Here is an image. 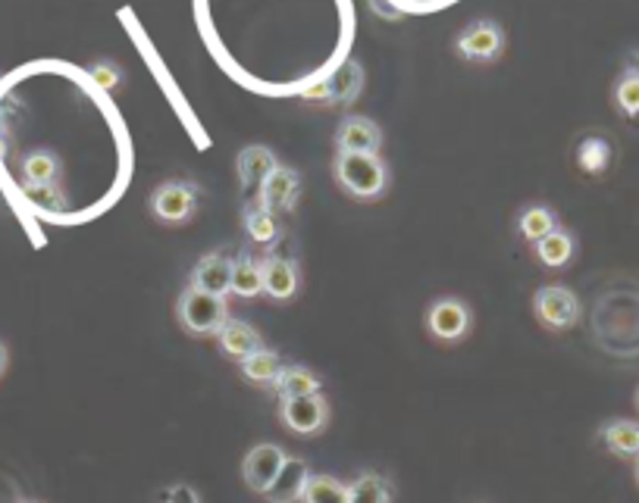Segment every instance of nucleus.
I'll return each mask as SVG.
<instances>
[{
  "mask_svg": "<svg viewBox=\"0 0 639 503\" xmlns=\"http://www.w3.org/2000/svg\"><path fill=\"white\" fill-rule=\"evenodd\" d=\"M164 503H201V498L191 484H173L164 494Z\"/></svg>",
  "mask_w": 639,
  "mask_h": 503,
  "instance_id": "obj_31",
  "label": "nucleus"
},
{
  "mask_svg": "<svg viewBox=\"0 0 639 503\" xmlns=\"http://www.w3.org/2000/svg\"><path fill=\"white\" fill-rule=\"evenodd\" d=\"M242 366V379L247 384H254V388H269L273 391V384L279 379V372H283V357L276 354V350H269V347H261V350H254L251 357L239 362Z\"/></svg>",
  "mask_w": 639,
  "mask_h": 503,
  "instance_id": "obj_18",
  "label": "nucleus"
},
{
  "mask_svg": "<svg viewBox=\"0 0 639 503\" xmlns=\"http://www.w3.org/2000/svg\"><path fill=\"white\" fill-rule=\"evenodd\" d=\"M471 325H474V313H471L467 303L458 301V298H439L427 310V332L433 335L436 342H464L467 332H471Z\"/></svg>",
  "mask_w": 639,
  "mask_h": 503,
  "instance_id": "obj_7",
  "label": "nucleus"
},
{
  "mask_svg": "<svg viewBox=\"0 0 639 503\" xmlns=\"http://www.w3.org/2000/svg\"><path fill=\"white\" fill-rule=\"evenodd\" d=\"M7 362H10V350H7V344L0 342V379H3V372H7Z\"/></svg>",
  "mask_w": 639,
  "mask_h": 503,
  "instance_id": "obj_33",
  "label": "nucleus"
},
{
  "mask_svg": "<svg viewBox=\"0 0 639 503\" xmlns=\"http://www.w3.org/2000/svg\"><path fill=\"white\" fill-rule=\"evenodd\" d=\"M276 166H279V163H276L269 147H261V144L245 147V150L239 154V181H242V188H245V191H257L261 181L267 179Z\"/></svg>",
  "mask_w": 639,
  "mask_h": 503,
  "instance_id": "obj_20",
  "label": "nucleus"
},
{
  "mask_svg": "<svg viewBox=\"0 0 639 503\" xmlns=\"http://www.w3.org/2000/svg\"><path fill=\"white\" fill-rule=\"evenodd\" d=\"M637 406H639V391H637Z\"/></svg>",
  "mask_w": 639,
  "mask_h": 503,
  "instance_id": "obj_37",
  "label": "nucleus"
},
{
  "mask_svg": "<svg viewBox=\"0 0 639 503\" xmlns=\"http://www.w3.org/2000/svg\"><path fill=\"white\" fill-rule=\"evenodd\" d=\"M301 503H349V484L332 476H310Z\"/></svg>",
  "mask_w": 639,
  "mask_h": 503,
  "instance_id": "obj_27",
  "label": "nucleus"
},
{
  "mask_svg": "<svg viewBox=\"0 0 639 503\" xmlns=\"http://www.w3.org/2000/svg\"><path fill=\"white\" fill-rule=\"evenodd\" d=\"M533 254H537L539 266H546V269H564L568 262L574 260V254H577V242H574L571 232H564L558 225L555 232H549L546 238H539L533 244Z\"/></svg>",
  "mask_w": 639,
  "mask_h": 503,
  "instance_id": "obj_16",
  "label": "nucleus"
},
{
  "mask_svg": "<svg viewBox=\"0 0 639 503\" xmlns=\"http://www.w3.org/2000/svg\"><path fill=\"white\" fill-rule=\"evenodd\" d=\"M454 54L467 63H495L505 54V29L495 20L471 22L458 32Z\"/></svg>",
  "mask_w": 639,
  "mask_h": 503,
  "instance_id": "obj_4",
  "label": "nucleus"
},
{
  "mask_svg": "<svg viewBox=\"0 0 639 503\" xmlns=\"http://www.w3.org/2000/svg\"><path fill=\"white\" fill-rule=\"evenodd\" d=\"M555 228H558L555 210L546 206V203H530V206L520 210V216H517V235L530 244H537L539 238H546V235L555 232Z\"/></svg>",
  "mask_w": 639,
  "mask_h": 503,
  "instance_id": "obj_22",
  "label": "nucleus"
},
{
  "mask_svg": "<svg viewBox=\"0 0 639 503\" xmlns=\"http://www.w3.org/2000/svg\"><path fill=\"white\" fill-rule=\"evenodd\" d=\"M301 101L308 103H330L332 101V91H330V79L327 81H317V85H310L301 91Z\"/></svg>",
  "mask_w": 639,
  "mask_h": 503,
  "instance_id": "obj_32",
  "label": "nucleus"
},
{
  "mask_svg": "<svg viewBox=\"0 0 639 503\" xmlns=\"http://www.w3.org/2000/svg\"><path fill=\"white\" fill-rule=\"evenodd\" d=\"M598 441L605 444L620 460H637L639 457V423L634 420H612L598 428Z\"/></svg>",
  "mask_w": 639,
  "mask_h": 503,
  "instance_id": "obj_15",
  "label": "nucleus"
},
{
  "mask_svg": "<svg viewBox=\"0 0 639 503\" xmlns=\"http://www.w3.org/2000/svg\"><path fill=\"white\" fill-rule=\"evenodd\" d=\"M25 191V198L35 203V206H42V210H63L66 201H63V191L60 185H47V188H22Z\"/></svg>",
  "mask_w": 639,
  "mask_h": 503,
  "instance_id": "obj_30",
  "label": "nucleus"
},
{
  "mask_svg": "<svg viewBox=\"0 0 639 503\" xmlns=\"http://www.w3.org/2000/svg\"><path fill=\"white\" fill-rule=\"evenodd\" d=\"M229 284H232V260L223 254H207L198 260L195 272H191V288L207 291V294H220L227 298Z\"/></svg>",
  "mask_w": 639,
  "mask_h": 503,
  "instance_id": "obj_13",
  "label": "nucleus"
},
{
  "mask_svg": "<svg viewBox=\"0 0 639 503\" xmlns=\"http://www.w3.org/2000/svg\"><path fill=\"white\" fill-rule=\"evenodd\" d=\"M217 342H220V350L227 354L229 360H245L254 350L264 347V338L254 325L242 323V320H227V325L217 332Z\"/></svg>",
  "mask_w": 639,
  "mask_h": 503,
  "instance_id": "obj_14",
  "label": "nucleus"
},
{
  "mask_svg": "<svg viewBox=\"0 0 639 503\" xmlns=\"http://www.w3.org/2000/svg\"><path fill=\"white\" fill-rule=\"evenodd\" d=\"M577 166L586 176H602L612 166V144L598 138V135L583 138L577 147Z\"/></svg>",
  "mask_w": 639,
  "mask_h": 503,
  "instance_id": "obj_26",
  "label": "nucleus"
},
{
  "mask_svg": "<svg viewBox=\"0 0 639 503\" xmlns=\"http://www.w3.org/2000/svg\"><path fill=\"white\" fill-rule=\"evenodd\" d=\"M229 291L242 301H254L264 294V272H261V260H254L251 254H242L239 260H232V284Z\"/></svg>",
  "mask_w": 639,
  "mask_h": 503,
  "instance_id": "obj_21",
  "label": "nucleus"
},
{
  "mask_svg": "<svg viewBox=\"0 0 639 503\" xmlns=\"http://www.w3.org/2000/svg\"><path fill=\"white\" fill-rule=\"evenodd\" d=\"M335 147L342 154H379L383 132L367 116H345L335 128Z\"/></svg>",
  "mask_w": 639,
  "mask_h": 503,
  "instance_id": "obj_10",
  "label": "nucleus"
},
{
  "mask_svg": "<svg viewBox=\"0 0 639 503\" xmlns=\"http://www.w3.org/2000/svg\"><path fill=\"white\" fill-rule=\"evenodd\" d=\"M176 316L179 325L195 338H217V332L227 325L229 303L220 294H207L188 284L186 291L176 301Z\"/></svg>",
  "mask_w": 639,
  "mask_h": 503,
  "instance_id": "obj_2",
  "label": "nucleus"
},
{
  "mask_svg": "<svg viewBox=\"0 0 639 503\" xmlns=\"http://www.w3.org/2000/svg\"><path fill=\"white\" fill-rule=\"evenodd\" d=\"M286 450L279 444H257L251 447L242 463V476H245V484L254 491V494H264L273 479L279 476V469L286 466Z\"/></svg>",
  "mask_w": 639,
  "mask_h": 503,
  "instance_id": "obj_9",
  "label": "nucleus"
},
{
  "mask_svg": "<svg viewBox=\"0 0 639 503\" xmlns=\"http://www.w3.org/2000/svg\"><path fill=\"white\" fill-rule=\"evenodd\" d=\"M533 313L549 332H568L580 323V298L568 284H546L533 298Z\"/></svg>",
  "mask_w": 639,
  "mask_h": 503,
  "instance_id": "obj_5",
  "label": "nucleus"
},
{
  "mask_svg": "<svg viewBox=\"0 0 639 503\" xmlns=\"http://www.w3.org/2000/svg\"><path fill=\"white\" fill-rule=\"evenodd\" d=\"M261 272H264V294H267L269 301H291L298 294V288H301V269L289 257H267V260H261Z\"/></svg>",
  "mask_w": 639,
  "mask_h": 503,
  "instance_id": "obj_11",
  "label": "nucleus"
},
{
  "mask_svg": "<svg viewBox=\"0 0 639 503\" xmlns=\"http://www.w3.org/2000/svg\"><path fill=\"white\" fill-rule=\"evenodd\" d=\"M615 107H618L624 116H639V72L637 69H627L615 85Z\"/></svg>",
  "mask_w": 639,
  "mask_h": 503,
  "instance_id": "obj_28",
  "label": "nucleus"
},
{
  "mask_svg": "<svg viewBox=\"0 0 639 503\" xmlns=\"http://www.w3.org/2000/svg\"><path fill=\"white\" fill-rule=\"evenodd\" d=\"M630 69H637L639 72V54H634V57H630Z\"/></svg>",
  "mask_w": 639,
  "mask_h": 503,
  "instance_id": "obj_34",
  "label": "nucleus"
},
{
  "mask_svg": "<svg viewBox=\"0 0 639 503\" xmlns=\"http://www.w3.org/2000/svg\"><path fill=\"white\" fill-rule=\"evenodd\" d=\"M245 232L254 244H276L283 235L276 213H269L267 206H261V203L245 210Z\"/></svg>",
  "mask_w": 639,
  "mask_h": 503,
  "instance_id": "obj_25",
  "label": "nucleus"
},
{
  "mask_svg": "<svg viewBox=\"0 0 639 503\" xmlns=\"http://www.w3.org/2000/svg\"><path fill=\"white\" fill-rule=\"evenodd\" d=\"M323 391V382H320V376L308 369V366H283V372H279V379L273 384V394L279 398V401H286V398H308V394H320Z\"/></svg>",
  "mask_w": 639,
  "mask_h": 503,
  "instance_id": "obj_17",
  "label": "nucleus"
},
{
  "mask_svg": "<svg viewBox=\"0 0 639 503\" xmlns=\"http://www.w3.org/2000/svg\"><path fill=\"white\" fill-rule=\"evenodd\" d=\"M332 176L351 201H379L389 188V166L379 160V154H335Z\"/></svg>",
  "mask_w": 639,
  "mask_h": 503,
  "instance_id": "obj_1",
  "label": "nucleus"
},
{
  "mask_svg": "<svg viewBox=\"0 0 639 503\" xmlns=\"http://www.w3.org/2000/svg\"><path fill=\"white\" fill-rule=\"evenodd\" d=\"M634 479H637V484H639V457L634 460Z\"/></svg>",
  "mask_w": 639,
  "mask_h": 503,
  "instance_id": "obj_35",
  "label": "nucleus"
},
{
  "mask_svg": "<svg viewBox=\"0 0 639 503\" xmlns=\"http://www.w3.org/2000/svg\"><path fill=\"white\" fill-rule=\"evenodd\" d=\"M310 466L305 460H286V466L279 469V476L273 479L267 491H264V498L269 503H298L305 498V488L310 482Z\"/></svg>",
  "mask_w": 639,
  "mask_h": 503,
  "instance_id": "obj_12",
  "label": "nucleus"
},
{
  "mask_svg": "<svg viewBox=\"0 0 639 503\" xmlns=\"http://www.w3.org/2000/svg\"><path fill=\"white\" fill-rule=\"evenodd\" d=\"M22 503H38V501H22Z\"/></svg>",
  "mask_w": 639,
  "mask_h": 503,
  "instance_id": "obj_36",
  "label": "nucleus"
},
{
  "mask_svg": "<svg viewBox=\"0 0 639 503\" xmlns=\"http://www.w3.org/2000/svg\"><path fill=\"white\" fill-rule=\"evenodd\" d=\"M301 198V176L291 166H276L257 188V203L267 206L269 213H291Z\"/></svg>",
  "mask_w": 639,
  "mask_h": 503,
  "instance_id": "obj_8",
  "label": "nucleus"
},
{
  "mask_svg": "<svg viewBox=\"0 0 639 503\" xmlns=\"http://www.w3.org/2000/svg\"><path fill=\"white\" fill-rule=\"evenodd\" d=\"M88 76H91V81L101 88V91H113L120 81H123V69L117 66V63L110 60H98L88 66Z\"/></svg>",
  "mask_w": 639,
  "mask_h": 503,
  "instance_id": "obj_29",
  "label": "nucleus"
},
{
  "mask_svg": "<svg viewBox=\"0 0 639 503\" xmlns=\"http://www.w3.org/2000/svg\"><path fill=\"white\" fill-rule=\"evenodd\" d=\"M195 210H198V188L191 181H164L151 194V216L161 225H169V228L188 225L195 220Z\"/></svg>",
  "mask_w": 639,
  "mask_h": 503,
  "instance_id": "obj_3",
  "label": "nucleus"
},
{
  "mask_svg": "<svg viewBox=\"0 0 639 503\" xmlns=\"http://www.w3.org/2000/svg\"><path fill=\"white\" fill-rule=\"evenodd\" d=\"M63 163L57 154L51 150H32L22 160V188H47V185H60Z\"/></svg>",
  "mask_w": 639,
  "mask_h": 503,
  "instance_id": "obj_19",
  "label": "nucleus"
},
{
  "mask_svg": "<svg viewBox=\"0 0 639 503\" xmlns=\"http://www.w3.org/2000/svg\"><path fill=\"white\" fill-rule=\"evenodd\" d=\"M361 88H364V66H361L357 60H345L339 69H335V76L330 79V91H332L330 103L351 107V103L357 101Z\"/></svg>",
  "mask_w": 639,
  "mask_h": 503,
  "instance_id": "obj_23",
  "label": "nucleus"
},
{
  "mask_svg": "<svg viewBox=\"0 0 639 503\" xmlns=\"http://www.w3.org/2000/svg\"><path fill=\"white\" fill-rule=\"evenodd\" d=\"M279 420L291 435L313 438L330 425V403L323 394H308V398H286L279 401Z\"/></svg>",
  "mask_w": 639,
  "mask_h": 503,
  "instance_id": "obj_6",
  "label": "nucleus"
},
{
  "mask_svg": "<svg viewBox=\"0 0 639 503\" xmlns=\"http://www.w3.org/2000/svg\"><path fill=\"white\" fill-rule=\"evenodd\" d=\"M349 503H393V482L379 472H361L349 484Z\"/></svg>",
  "mask_w": 639,
  "mask_h": 503,
  "instance_id": "obj_24",
  "label": "nucleus"
}]
</instances>
